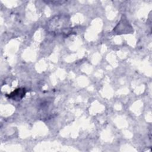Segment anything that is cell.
Listing matches in <instances>:
<instances>
[{"mask_svg": "<svg viewBox=\"0 0 152 152\" xmlns=\"http://www.w3.org/2000/svg\"><path fill=\"white\" fill-rule=\"evenodd\" d=\"M25 95V90L24 88H18L11 93L9 96V97L12 98L13 99L20 100L23 98Z\"/></svg>", "mask_w": 152, "mask_h": 152, "instance_id": "cell-1", "label": "cell"}]
</instances>
